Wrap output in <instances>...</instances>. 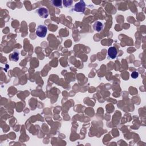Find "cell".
I'll return each mask as SVG.
<instances>
[{
  "label": "cell",
  "instance_id": "cell-1",
  "mask_svg": "<svg viewBox=\"0 0 146 146\" xmlns=\"http://www.w3.org/2000/svg\"><path fill=\"white\" fill-rule=\"evenodd\" d=\"M47 32V28L45 25H40L38 26L36 31V35L40 38H44Z\"/></svg>",
  "mask_w": 146,
  "mask_h": 146
},
{
  "label": "cell",
  "instance_id": "cell-9",
  "mask_svg": "<svg viewBox=\"0 0 146 146\" xmlns=\"http://www.w3.org/2000/svg\"><path fill=\"white\" fill-rule=\"evenodd\" d=\"M131 77L134 79H136L139 77V73L137 71H134L133 73L131 74Z\"/></svg>",
  "mask_w": 146,
  "mask_h": 146
},
{
  "label": "cell",
  "instance_id": "cell-2",
  "mask_svg": "<svg viewBox=\"0 0 146 146\" xmlns=\"http://www.w3.org/2000/svg\"><path fill=\"white\" fill-rule=\"evenodd\" d=\"M86 8V4L85 2L84 1H80L79 2L77 3V4L74 6V11H77V12H81V13H84Z\"/></svg>",
  "mask_w": 146,
  "mask_h": 146
},
{
  "label": "cell",
  "instance_id": "cell-7",
  "mask_svg": "<svg viewBox=\"0 0 146 146\" xmlns=\"http://www.w3.org/2000/svg\"><path fill=\"white\" fill-rule=\"evenodd\" d=\"M51 3L52 4V5L54 6L55 7H59V8H62V1H59V0H53V1H51Z\"/></svg>",
  "mask_w": 146,
  "mask_h": 146
},
{
  "label": "cell",
  "instance_id": "cell-3",
  "mask_svg": "<svg viewBox=\"0 0 146 146\" xmlns=\"http://www.w3.org/2000/svg\"><path fill=\"white\" fill-rule=\"evenodd\" d=\"M37 12L39 16L42 18H46L48 16V11L46 8H40L38 9Z\"/></svg>",
  "mask_w": 146,
  "mask_h": 146
},
{
  "label": "cell",
  "instance_id": "cell-4",
  "mask_svg": "<svg viewBox=\"0 0 146 146\" xmlns=\"http://www.w3.org/2000/svg\"><path fill=\"white\" fill-rule=\"evenodd\" d=\"M118 54L116 48L115 47H110L108 49V57L111 59H115Z\"/></svg>",
  "mask_w": 146,
  "mask_h": 146
},
{
  "label": "cell",
  "instance_id": "cell-8",
  "mask_svg": "<svg viewBox=\"0 0 146 146\" xmlns=\"http://www.w3.org/2000/svg\"><path fill=\"white\" fill-rule=\"evenodd\" d=\"M63 3H64V5L66 8H68V7H70L71 5L73 4V1H63Z\"/></svg>",
  "mask_w": 146,
  "mask_h": 146
},
{
  "label": "cell",
  "instance_id": "cell-5",
  "mask_svg": "<svg viewBox=\"0 0 146 146\" xmlns=\"http://www.w3.org/2000/svg\"><path fill=\"white\" fill-rule=\"evenodd\" d=\"M93 28L94 30H95L97 32H100L103 28V24L101 22L97 21L93 25Z\"/></svg>",
  "mask_w": 146,
  "mask_h": 146
},
{
  "label": "cell",
  "instance_id": "cell-6",
  "mask_svg": "<svg viewBox=\"0 0 146 146\" xmlns=\"http://www.w3.org/2000/svg\"><path fill=\"white\" fill-rule=\"evenodd\" d=\"M10 58H11V60L17 62L19 59V53L17 52V51H15L13 54H11Z\"/></svg>",
  "mask_w": 146,
  "mask_h": 146
}]
</instances>
